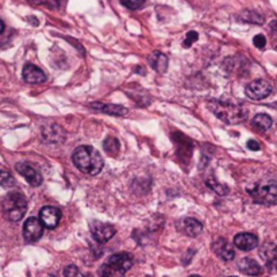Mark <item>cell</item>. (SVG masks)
I'll return each mask as SVG.
<instances>
[{
  "label": "cell",
  "mask_w": 277,
  "mask_h": 277,
  "mask_svg": "<svg viewBox=\"0 0 277 277\" xmlns=\"http://www.w3.org/2000/svg\"><path fill=\"white\" fill-rule=\"evenodd\" d=\"M230 277H233V276H230Z\"/></svg>",
  "instance_id": "cell-33"
},
{
  "label": "cell",
  "mask_w": 277,
  "mask_h": 277,
  "mask_svg": "<svg viewBox=\"0 0 277 277\" xmlns=\"http://www.w3.org/2000/svg\"><path fill=\"white\" fill-rule=\"evenodd\" d=\"M178 229L181 233H184L188 237H198L203 231V225L198 219L194 218H186L181 222V225L178 226Z\"/></svg>",
  "instance_id": "cell-13"
},
{
  "label": "cell",
  "mask_w": 277,
  "mask_h": 277,
  "mask_svg": "<svg viewBox=\"0 0 277 277\" xmlns=\"http://www.w3.org/2000/svg\"><path fill=\"white\" fill-rule=\"evenodd\" d=\"M266 264H268L269 268L276 269V270H277V255H276V257H273L272 260L269 261V262H266Z\"/></svg>",
  "instance_id": "cell-30"
},
{
  "label": "cell",
  "mask_w": 277,
  "mask_h": 277,
  "mask_svg": "<svg viewBox=\"0 0 277 277\" xmlns=\"http://www.w3.org/2000/svg\"><path fill=\"white\" fill-rule=\"evenodd\" d=\"M190 277H200V276H190Z\"/></svg>",
  "instance_id": "cell-32"
},
{
  "label": "cell",
  "mask_w": 277,
  "mask_h": 277,
  "mask_svg": "<svg viewBox=\"0 0 277 277\" xmlns=\"http://www.w3.org/2000/svg\"><path fill=\"white\" fill-rule=\"evenodd\" d=\"M208 109L215 114L221 121L229 123V125H235L241 123L246 119L247 110L243 109L242 106L235 103H229V102H222V100H215L208 103Z\"/></svg>",
  "instance_id": "cell-2"
},
{
  "label": "cell",
  "mask_w": 277,
  "mask_h": 277,
  "mask_svg": "<svg viewBox=\"0 0 277 277\" xmlns=\"http://www.w3.org/2000/svg\"><path fill=\"white\" fill-rule=\"evenodd\" d=\"M3 31H5V22H3V21L0 19V34H2Z\"/></svg>",
  "instance_id": "cell-31"
},
{
  "label": "cell",
  "mask_w": 277,
  "mask_h": 277,
  "mask_svg": "<svg viewBox=\"0 0 277 277\" xmlns=\"http://www.w3.org/2000/svg\"><path fill=\"white\" fill-rule=\"evenodd\" d=\"M72 160L78 170H81L82 173L91 174V176L100 173L104 165L100 153L92 146H78L73 152Z\"/></svg>",
  "instance_id": "cell-1"
},
{
  "label": "cell",
  "mask_w": 277,
  "mask_h": 277,
  "mask_svg": "<svg viewBox=\"0 0 277 277\" xmlns=\"http://www.w3.org/2000/svg\"><path fill=\"white\" fill-rule=\"evenodd\" d=\"M253 126H254L255 129H258L261 131H266L270 129V126H272V118L266 115V114H257L254 118H253V121H251Z\"/></svg>",
  "instance_id": "cell-18"
},
{
  "label": "cell",
  "mask_w": 277,
  "mask_h": 277,
  "mask_svg": "<svg viewBox=\"0 0 277 277\" xmlns=\"http://www.w3.org/2000/svg\"><path fill=\"white\" fill-rule=\"evenodd\" d=\"M254 202L266 206H277V182H269L254 187L249 191Z\"/></svg>",
  "instance_id": "cell-4"
},
{
  "label": "cell",
  "mask_w": 277,
  "mask_h": 277,
  "mask_svg": "<svg viewBox=\"0 0 277 277\" xmlns=\"http://www.w3.org/2000/svg\"><path fill=\"white\" fill-rule=\"evenodd\" d=\"M23 78L29 84H41L46 81V74L34 64H26L23 66Z\"/></svg>",
  "instance_id": "cell-11"
},
{
  "label": "cell",
  "mask_w": 277,
  "mask_h": 277,
  "mask_svg": "<svg viewBox=\"0 0 277 277\" xmlns=\"http://www.w3.org/2000/svg\"><path fill=\"white\" fill-rule=\"evenodd\" d=\"M15 168H17L18 173L22 174L30 186L38 187L42 184V174L39 173L37 169L33 168L31 165L26 164V162H19Z\"/></svg>",
  "instance_id": "cell-8"
},
{
  "label": "cell",
  "mask_w": 277,
  "mask_h": 277,
  "mask_svg": "<svg viewBox=\"0 0 277 277\" xmlns=\"http://www.w3.org/2000/svg\"><path fill=\"white\" fill-rule=\"evenodd\" d=\"M207 186L210 187L211 190L215 191L218 195H226V194L229 192V188H227V187L222 186V184H218L217 181L214 182V181H211V180H208Z\"/></svg>",
  "instance_id": "cell-24"
},
{
  "label": "cell",
  "mask_w": 277,
  "mask_h": 277,
  "mask_svg": "<svg viewBox=\"0 0 277 277\" xmlns=\"http://www.w3.org/2000/svg\"><path fill=\"white\" fill-rule=\"evenodd\" d=\"M3 206H5L6 217L11 222H19L26 214V198L19 192H11L10 195H7Z\"/></svg>",
  "instance_id": "cell-3"
},
{
  "label": "cell",
  "mask_w": 277,
  "mask_h": 277,
  "mask_svg": "<svg viewBox=\"0 0 277 277\" xmlns=\"http://www.w3.org/2000/svg\"><path fill=\"white\" fill-rule=\"evenodd\" d=\"M58 129V126H49V127H46L44 131V137L46 141H49V142H61L62 139H65L64 137H65V134L61 131V133H58V134H56L54 131Z\"/></svg>",
  "instance_id": "cell-20"
},
{
  "label": "cell",
  "mask_w": 277,
  "mask_h": 277,
  "mask_svg": "<svg viewBox=\"0 0 277 277\" xmlns=\"http://www.w3.org/2000/svg\"><path fill=\"white\" fill-rule=\"evenodd\" d=\"M238 268L243 274H247V276H258L262 272L260 264L253 258H249V257H245V258L239 261Z\"/></svg>",
  "instance_id": "cell-15"
},
{
  "label": "cell",
  "mask_w": 277,
  "mask_h": 277,
  "mask_svg": "<svg viewBox=\"0 0 277 277\" xmlns=\"http://www.w3.org/2000/svg\"><path fill=\"white\" fill-rule=\"evenodd\" d=\"M239 19H241L242 22L255 23V25H262V23H264V18L261 17L258 13H255V11H243V13L239 15Z\"/></svg>",
  "instance_id": "cell-21"
},
{
  "label": "cell",
  "mask_w": 277,
  "mask_h": 277,
  "mask_svg": "<svg viewBox=\"0 0 277 277\" xmlns=\"http://www.w3.org/2000/svg\"><path fill=\"white\" fill-rule=\"evenodd\" d=\"M107 262L127 272L133 266V257L130 254H127V253H118V254L111 255L107 260Z\"/></svg>",
  "instance_id": "cell-16"
},
{
  "label": "cell",
  "mask_w": 277,
  "mask_h": 277,
  "mask_svg": "<svg viewBox=\"0 0 277 277\" xmlns=\"http://www.w3.org/2000/svg\"><path fill=\"white\" fill-rule=\"evenodd\" d=\"M198 38H199V35H198L196 31H190V33L187 34L186 41H184V46H186V48H190L191 45L198 41Z\"/></svg>",
  "instance_id": "cell-26"
},
{
  "label": "cell",
  "mask_w": 277,
  "mask_h": 277,
  "mask_svg": "<svg viewBox=\"0 0 277 277\" xmlns=\"http://www.w3.org/2000/svg\"><path fill=\"white\" fill-rule=\"evenodd\" d=\"M39 219L44 223L45 227L48 229H54L61 219V211L58 208L52 207V206H46L41 211H39Z\"/></svg>",
  "instance_id": "cell-9"
},
{
  "label": "cell",
  "mask_w": 277,
  "mask_h": 277,
  "mask_svg": "<svg viewBox=\"0 0 277 277\" xmlns=\"http://www.w3.org/2000/svg\"><path fill=\"white\" fill-rule=\"evenodd\" d=\"M212 249L222 260L231 261L235 257V251H234L233 246H230V243L225 238H218L215 242L212 243Z\"/></svg>",
  "instance_id": "cell-12"
},
{
  "label": "cell",
  "mask_w": 277,
  "mask_h": 277,
  "mask_svg": "<svg viewBox=\"0 0 277 277\" xmlns=\"http://www.w3.org/2000/svg\"><path fill=\"white\" fill-rule=\"evenodd\" d=\"M234 245L239 250L250 251L258 246V238L251 233H239L234 237Z\"/></svg>",
  "instance_id": "cell-10"
},
{
  "label": "cell",
  "mask_w": 277,
  "mask_h": 277,
  "mask_svg": "<svg viewBox=\"0 0 277 277\" xmlns=\"http://www.w3.org/2000/svg\"><path fill=\"white\" fill-rule=\"evenodd\" d=\"M44 223L38 218H29L23 226V237L27 242H37L44 234Z\"/></svg>",
  "instance_id": "cell-6"
},
{
  "label": "cell",
  "mask_w": 277,
  "mask_h": 277,
  "mask_svg": "<svg viewBox=\"0 0 277 277\" xmlns=\"http://www.w3.org/2000/svg\"><path fill=\"white\" fill-rule=\"evenodd\" d=\"M14 186H15V178L13 177V174L10 173L9 170H2L0 169V187L10 188V187Z\"/></svg>",
  "instance_id": "cell-23"
},
{
  "label": "cell",
  "mask_w": 277,
  "mask_h": 277,
  "mask_svg": "<svg viewBox=\"0 0 277 277\" xmlns=\"http://www.w3.org/2000/svg\"><path fill=\"white\" fill-rule=\"evenodd\" d=\"M78 273L77 266H74V265H69V266H66L64 269V276L65 277H76Z\"/></svg>",
  "instance_id": "cell-28"
},
{
  "label": "cell",
  "mask_w": 277,
  "mask_h": 277,
  "mask_svg": "<svg viewBox=\"0 0 277 277\" xmlns=\"http://www.w3.org/2000/svg\"><path fill=\"white\" fill-rule=\"evenodd\" d=\"M91 231L94 238L100 243L110 241L115 235V233H117V230H115L114 226L107 225V223H102V222H92Z\"/></svg>",
  "instance_id": "cell-7"
},
{
  "label": "cell",
  "mask_w": 277,
  "mask_h": 277,
  "mask_svg": "<svg viewBox=\"0 0 277 277\" xmlns=\"http://www.w3.org/2000/svg\"><path fill=\"white\" fill-rule=\"evenodd\" d=\"M103 147L106 152L111 154V156H115L119 152V141L117 138H114V137H109V138L106 139L103 142Z\"/></svg>",
  "instance_id": "cell-22"
},
{
  "label": "cell",
  "mask_w": 277,
  "mask_h": 277,
  "mask_svg": "<svg viewBox=\"0 0 277 277\" xmlns=\"http://www.w3.org/2000/svg\"><path fill=\"white\" fill-rule=\"evenodd\" d=\"M91 109L100 111V113L109 114L114 117H123L129 113V110L123 107V106H117V104H103V103H92Z\"/></svg>",
  "instance_id": "cell-14"
},
{
  "label": "cell",
  "mask_w": 277,
  "mask_h": 277,
  "mask_svg": "<svg viewBox=\"0 0 277 277\" xmlns=\"http://www.w3.org/2000/svg\"><path fill=\"white\" fill-rule=\"evenodd\" d=\"M125 270L114 266V265L106 262L104 265H102L99 269L100 277H125Z\"/></svg>",
  "instance_id": "cell-19"
},
{
  "label": "cell",
  "mask_w": 277,
  "mask_h": 277,
  "mask_svg": "<svg viewBox=\"0 0 277 277\" xmlns=\"http://www.w3.org/2000/svg\"><path fill=\"white\" fill-rule=\"evenodd\" d=\"M149 61H150V65L154 70H157L158 73H164L166 68H168V58L165 54L160 52H153L149 57Z\"/></svg>",
  "instance_id": "cell-17"
},
{
  "label": "cell",
  "mask_w": 277,
  "mask_h": 277,
  "mask_svg": "<svg viewBox=\"0 0 277 277\" xmlns=\"http://www.w3.org/2000/svg\"><path fill=\"white\" fill-rule=\"evenodd\" d=\"M273 91L272 84L266 80H254L251 81L250 84H247L246 89V95L249 99L251 100H262L266 99Z\"/></svg>",
  "instance_id": "cell-5"
},
{
  "label": "cell",
  "mask_w": 277,
  "mask_h": 277,
  "mask_svg": "<svg viewBox=\"0 0 277 277\" xmlns=\"http://www.w3.org/2000/svg\"><path fill=\"white\" fill-rule=\"evenodd\" d=\"M247 149H250V150H254V152H257V150H260L261 146H260V143L257 142V141H254V139H250V141H247Z\"/></svg>",
  "instance_id": "cell-29"
},
{
  "label": "cell",
  "mask_w": 277,
  "mask_h": 277,
  "mask_svg": "<svg viewBox=\"0 0 277 277\" xmlns=\"http://www.w3.org/2000/svg\"><path fill=\"white\" fill-rule=\"evenodd\" d=\"M253 42H254V46L258 49H264L265 45H266V38H265L262 34L255 35L254 39H253Z\"/></svg>",
  "instance_id": "cell-27"
},
{
  "label": "cell",
  "mask_w": 277,
  "mask_h": 277,
  "mask_svg": "<svg viewBox=\"0 0 277 277\" xmlns=\"http://www.w3.org/2000/svg\"><path fill=\"white\" fill-rule=\"evenodd\" d=\"M122 6L130 10H138L145 5V0H121Z\"/></svg>",
  "instance_id": "cell-25"
}]
</instances>
